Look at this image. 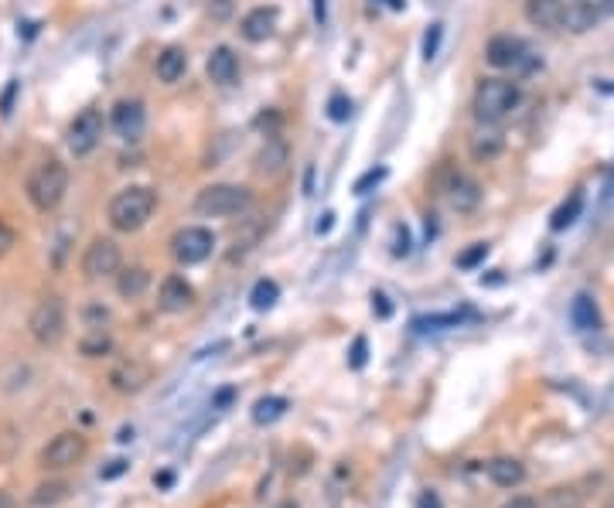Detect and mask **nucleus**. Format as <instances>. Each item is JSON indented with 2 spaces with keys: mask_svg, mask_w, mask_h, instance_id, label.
Masks as SVG:
<instances>
[{
  "mask_svg": "<svg viewBox=\"0 0 614 508\" xmlns=\"http://www.w3.org/2000/svg\"><path fill=\"white\" fill-rule=\"evenodd\" d=\"M154 208H157V191L151 185H127L110 198L106 219L117 232H136L151 222Z\"/></svg>",
  "mask_w": 614,
  "mask_h": 508,
  "instance_id": "nucleus-1",
  "label": "nucleus"
},
{
  "mask_svg": "<svg viewBox=\"0 0 614 508\" xmlns=\"http://www.w3.org/2000/svg\"><path fill=\"white\" fill-rule=\"evenodd\" d=\"M519 102H522V89L512 79H481L471 96V113L481 127H498L515 113Z\"/></svg>",
  "mask_w": 614,
  "mask_h": 508,
  "instance_id": "nucleus-2",
  "label": "nucleus"
},
{
  "mask_svg": "<svg viewBox=\"0 0 614 508\" xmlns=\"http://www.w3.org/2000/svg\"><path fill=\"white\" fill-rule=\"evenodd\" d=\"M253 205V191L246 185H232V181H219V185H208L195 195V212L202 219H229L239 215Z\"/></svg>",
  "mask_w": 614,
  "mask_h": 508,
  "instance_id": "nucleus-3",
  "label": "nucleus"
},
{
  "mask_svg": "<svg viewBox=\"0 0 614 508\" xmlns=\"http://www.w3.org/2000/svg\"><path fill=\"white\" fill-rule=\"evenodd\" d=\"M68 191V168L62 161H41L38 168L31 171V178H28V198L38 212H55L62 198H66Z\"/></svg>",
  "mask_w": 614,
  "mask_h": 508,
  "instance_id": "nucleus-4",
  "label": "nucleus"
},
{
  "mask_svg": "<svg viewBox=\"0 0 614 508\" xmlns=\"http://www.w3.org/2000/svg\"><path fill=\"white\" fill-rule=\"evenodd\" d=\"M28 331H31V338L38 345H58L62 335H66V304L58 301V297H45V301H38V307L31 311V318H28Z\"/></svg>",
  "mask_w": 614,
  "mask_h": 508,
  "instance_id": "nucleus-5",
  "label": "nucleus"
},
{
  "mask_svg": "<svg viewBox=\"0 0 614 508\" xmlns=\"http://www.w3.org/2000/svg\"><path fill=\"white\" fill-rule=\"evenodd\" d=\"M485 62L498 72H519V68H532V51L522 38L515 34H495L492 41L485 45Z\"/></svg>",
  "mask_w": 614,
  "mask_h": 508,
  "instance_id": "nucleus-6",
  "label": "nucleus"
},
{
  "mask_svg": "<svg viewBox=\"0 0 614 508\" xmlns=\"http://www.w3.org/2000/svg\"><path fill=\"white\" fill-rule=\"evenodd\" d=\"M102 127H106V119H102L100 109H96V106H85L83 113H75V119L68 123V130H66L68 151L75 153V157H89V153L100 147Z\"/></svg>",
  "mask_w": 614,
  "mask_h": 508,
  "instance_id": "nucleus-7",
  "label": "nucleus"
},
{
  "mask_svg": "<svg viewBox=\"0 0 614 508\" xmlns=\"http://www.w3.org/2000/svg\"><path fill=\"white\" fill-rule=\"evenodd\" d=\"M215 250V236H212V229H205V225H185V229H178L174 236H171V253L174 259L181 263V267H195V263H205L208 256Z\"/></svg>",
  "mask_w": 614,
  "mask_h": 508,
  "instance_id": "nucleus-8",
  "label": "nucleus"
},
{
  "mask_svg": "<svg viewBox=\"0 0 614 508\" xmlns=\"http://www.w3.org/2000/svg\"><path fill=\"white\" fill-rule=\"evenodd\" d=\"M119 267H123V256H119V246L113 239H92L83 253V273L85 280H110L117 276Z\"/></svg>",
  "mask_w": 614,
  "mask_h": 508,
  "instance_id": "nucleus-9",
  "label": "nucleus"
},
{
  "mask_svg": "<svg viewBox=\"0 0 614 508\" xmlns=\"http://www.w3.org/2000/svg\"><path fill=\"white\" fill-rule=\"evenodd\" d=\"M85 458V437L83 434H58V437H51L45 443V451H41V468H51V471H62V468H72V464H79Z\"/></svg>",
  "mask_w": 614,
  "mask_h": 508,
  "instance_id": "nucleus-10",
  "label": "nucleus"
},
{
  "mask_svg": "<svg viewBox=\"0 0 614 508\" xmlns=\"http://www.w3.org/2000/svg\"><path fill=\"white\" fill-rule=\"evenodd\" d=\"M110 127L113 134L123 140H140L144 127H147V109L140 100H117L110 109Z\"/></svg>",
  "mask_w": 614,
  "mask_h": 508,
  "instance_id": "nucleus-11",
  "label": "nucleus"
},
{
  "mask_svg": "<svg viewBox=\"0 0 614 508\" xmlns=\"http://www.w3.org/2000/svg\"><path fill=\"white\" fill-rule=\"evenodd\" d=\"M481 185H478L471 174H460L454 171L451 178H447V185H443V198L447 205L454 208V212H475L478 205H481Z\"/></svg>",
  "mask_w": 614,
  "mask_h": 508,
  "instance_id": "nucleus-12",
  "label": "nucleus"
},
{
  "mask_svg": "<svg viewBox=\"0 0 614 508\" xmlns=\"http://www.w3.org/2000/svg\"><path fill=\"white\" fill-rule=\"evenodd\" d=\"M157 304H161V311H168V314H185L188 307L195 304V290H191V284H188L185 276L171 273V276H164V280H161Z\"/></svg>",
  "mask_w": 614,
  "mask_h": 508,
  "instance_id": "nucleus-13",
  "label": "nucleus"
},
{
  "mask_svg": "<svg viewBox=\"0 0 614 508\" xmlns=\"http://www.w3.org/2000/svg\"><path fill=\"white\" fill-rule=\"evenodd\" d=\"M276 17H280V11H276V7L259 4V7H253V11H246V17L239 21V34H242L246 41L259 45V41L273 38V31H276Z\"/></svg>",
  "mask_w": 614,
  "mask_h": 508,
  "instance_id": "nucleus-14",
  "label": "nucleus"
},
{
  "mask_svg": "<svg viewBox=\"0 0 614 508\" xmlns=\"http://www.w3.org/2000/svg\"><path fill=\"white\" fill-rule=\"evenodd\" d=\"M205 72H208V79H212V83L232 85L239 79V58H236V51L229 48V45H219V48H212L208 62H205Z\"/></svg>",
  "mask_w": 614,
  "mask_h": 508,
  "instance_id": "nucleus-15",
  "label": "nucleus"
},
{
  "mask_svg": "<svg viewBox=\"0 0 614 508\" xmlns=\"http://www.w3.org/2000/svg\"><path fill=\"white\" fill-rule=\"evenodd\" d=\"M151 382V369L144 362H119L110 372V386L117 392H140Z\"/></svg>",
  "mask_w": 614,
  "mask_h": 508,
  "instance_id": "nucleus-16",
  "label": "nucleus"
},
{
  "mask_svg": "<svg viewBox=\"0 0 614 508\" xmlns=\"http://www.w3.org/2000/svg\"><path fill=\"white\" fill-rule=\"evenodd\" d=\"M563 11H566L563 0H526V21L532 28L557 31L563 24Z\"/></svg>",
  "mask_w": 614,
  "mask_h": 508,
  "instance_id": "nucleus-17",
  "label": "nucleus"
},
{
  "mask_svg": "<svg viewBox=\"0 0 614 508\" xmlns=\"http://www.w3.org/2000/svg\"><path fill=\"white\" fill-rule=\"evenodd\" d=\"M154 72H157V79H161L164 85H174L188 72V51L178 48V45H168V48L157 55Z\"/></svg>",
  "mask_w": 614,
  "mask_h": 508,
  "instance_id": "nucleus-18",
  "label": "nucleus"
},
{
  "mask_svg": "<svg viewBox=\"0 0 614 508\" xmlns=\"http://www.w3.org/2000/svg\"><path fill=\"white\" fill-rule=\"evenodd\" d=\"M570 324L583 331V335H591V331H601V311H597V301L591 293H577L574 301H570Z\"/></svg>",
  "mask_w": 614,
  "mask_h": 508,
  "instance_id": "nucleus-19",
  "label": "nucleus"
},
{
  "mask_svg": "<svg viewBox=\"0 0 614 508\" xmlns=\"http://www.w3.org/2000/svg\"><path fill=\"white\" fill-rule=\"evenodd\" d=\"M147 287H151V273H147V267H119L117 273V290L119 297H127V301H136V297H144L147 293Z\"/></svg>",
  "mask_w": 614,
  "mask_h": 508,
  "instance_id": "nucleus-20",
  "label": "nucleus"
},
{
  "mask_svg": "<svg viewBox=\"0 0 614 508\" xmlns=\"http://www.w3.org/2000/svg\"><path fill=\"white\" fill-rule=\"evenodd\" d=\"M488 477H492L498 488H515V485H522L526 468L515 458H495L488 460Z\"/></svg>",
  "mask_w": 614,
  "mask_h": 508,
  "instance_id": "nucleus-21",
  "label": "nucleus"
},
{
  "mask_svg": "<svg viewBox=\"0 0 614 508\" xmlns=\"http://www.w3.org/2000/svg\"><path fill=\"white\" fill-rule=\"evenodd\" d=\"M256 174H263V178H276L284 164H287V147L280 144V140H267V147L256 153Z\"/></svg>",
  "mask_w": 614,
  "mask_h": 508,
  "instance_id": "nucleus-22",
  "label": "nucleus"
},
{
  "mask_svg": "<svg viewBox=\"0 0 614 508\" xmlns=\"http://www.w3.org/2000/svg\"><path fill=\"white\" fill-rule=\"evenodd\" d=\"M502 147H505V136L498 134L495 127H485V130H478L471 136V157L475 161H492V157L502 153Z\"/></svg>",
  "mask_w": 614,
  "mask_h": 508,
  "instance_id": "nucleus-23",
  "label": "nucleus"
},
{
  "mask_svg": "<svg viewBox=\"0 0 614 508\" xmlns=\"http://www.w3.org/2000/svg\"><path fill=\"white\" fill-rule=\"evenodd\" d=\"M597 17H601V11H597V7L577 4V7H566V11H563V24H560V28H570L574 34H583V31H591V28H594Z\"/></svg>",
  "mask_w": 614,
  "mask_h": 508,
  "instance_id": "nucleus-24",
  "label": "nucleus"
},
{
  "mask_svg": "<svg viewBox=\"0 0 614 508\" xmlns=\"http://www.w3.org/2000/svg\"><path fill=\"white\" fill-rule=\"evenodd\" d=\"M580 212H583V191H570V198L553 212V219H549V225H553V232H563V229H570L574 222L580 219Z\"/></svg>",
  "mask_w": 614,
  "mask_h": 508,
  "instance_id": "nucleus-25",
  "label": "nucleus"
},
{
  "mask_svg": "<svg viewBox=\"0 0 614 508\" xmlns=\"http://www.w3.org/2000/svg\"><path fill=\"white\" fill-rule=\"evenodd\" d=\"M287 399L284 396H263V399H256V407H253V424H276L284 413H287Z\"/></svg>",
  "mask_w": 614,
  "mask_h": 508,
  "instance_id": "nucleus-26",
  "label": "nucleus"
},
{
  "mask_svg": "<svg viewBox=\"0 0 614 508\" xmlns=\"http://www.w3.org/2000/svg\"><path fill=\"white\" fill-rule=\"evenodd\" d=\"M276 301H280L276 280H256L253 290H250V307H253V311H270Z\"/></svg>",
  "mask_w": 614,
  "mask_h": 508,
  "instance_id": "nucleus-27",
  "label": "nucleus"
},
{
  "mask_svg": "<svg viewBox=\"0 0 614 508\" xmlns=\"http://www.w3.org/2000/svg\"><path fill=\"white\" fill-rule=\"evenodd\" d=\"M79 348H83L85 358H100V355H106V352L113 348V341H110V335H106L102 328H92V331H89V335L83 338V345H79Z\"/></svg>",
  "mask_w": 614,
  "mask_h": 508,
  "instance_id": "nucleus-28",
  "label": "nucleus"
},
{
  "mask_svg": "<svg viewBox=\"0 0 614 508\" xmlns=\"http://www.w3.org/2000/svg\"><path fill=\"white\" fill-rule=\"evenodd\" d=\"M68 495V485L66 481H48V485H38V492H34V505H55V502H62Z\"/></svg>",
  "mask_w": 614,
  "mask_h": 508,
  "instance_id": "nucleus-29",
  "label": "nucleus"
},
{
  "mask_svg": "<svg viewBox=\"0 0 614 508\" xmlns=\"http://www.w3.org/2000/svg\"><path fill=\"white\" fill-rule=\"evenodd\" d=\"M485 256H488V242H471L454 263H458V270H478L485 263Z\"/></svg>",
  "mask_w": 614,
  "mask_h": 508,
  "instance_id": "nucleus-30",
  "label": "nucleus"
},
{
  "mask_svg": "<svg viewBox=\"0 0 614 508\" xmlns=\"http://www.w3.org/2000/svg\"><path fill=\"white\" fill-rule=\"evenodd\" d=\"M352 117V100L345 96V92H335L331 100H328V119L331 123H348Z\"/></svg>",
  "mask_w": 614,
  "mask_h": 508,
  "instance_id": "nucleus-31",
  "label": "nucleus"
},
{
  "mask_svg": "<svg viewBox=\"0 0 614 508\" xmlns=\"http://www.w3.org/2000/svg\"><path fill=\"white\" fill-rule=\"evenodd\" d=\"M386 174H390V171L382 168V164H379V168H369L362 178H358L355 185H352V191H355V195H369L373 188H379L382 181H386Z\"/></svg>",
  "mask_w": 614,
  "mask_h": 508,
  "instance_id": "nucleus-32",
  "label": "nucleus"
},
{
  "mask_svg": "<svg viewBox=\"0 0 614 508\" xmlns=\"http://www.w3.org/2000/svg\"><path fill=\"white\" fill-rule=\"evenodd\" d=\"M441 38H443V24L437 21V24H430V31L424 34V62H434L437 58V48H441Z\"/></svg>",
  "mask_w": 614,
  "mask_h": 508,
  "instance_id": "nucleus-33",
  "label": "nucleus"
},
{
  "mask_svg": "<svg viewBox=\"0 0 614 508\" xmlns=\"http://www.w3.org/2000/svg\"><path fill=\"white\" fill-rule=\"evenodd\" d=\"M365 362H369V341L358 335V338L352 341V352H348V365H352V369H365Z\"/></svg>",
  "mask_w": 614,
  "mask_h": 508,
  "instance_id": "nucleus-34",
  "label": "nucleus"
},
{
  "mask_svg": "<svg viewBox=\"0 0 614 508\" xmlns=\"http://www.w3.org/2000/svg\"><path fill=\"white\" fill-rule=\"evenodd\" d=\"M417 328H458L460 324V314H434V318H420V321H413Z\"/></svg>",
  "mask_w": 614,
  "mask_h": 508,
  "instance_id": "nucleus-35",
  "label": "nucleus"
},
{
  "mask_svg": "<svg viewBox=\"0 0 614 508\" xmlns=\"http://www.w3.org/2000/svg\"><path fill=\"white\" fill-rule=\"evenodd\" d=\"M232 7H236V0H208V17L212 21H229Z\"/></svg>",
  "mask_w": 614,
  "mask_h": 508,
  "instance_id": "nucleus-36",
  "label": "nucleus"
},
{
  "mask_svg": "<svg viewBox=\"0 0 614 508\" xmlns=\"http://www.w3.org/2000/svg\"><path fill=\"white\" fill-rule=\"evenodd\" d=\"M14 246H17V232L7 225V222H0V256H7Z\"/></svg>",
  "mask_w": 614,
  "mask_h": 508,
  "instance_id": "nucleus-37",
  "label": "nucleus"
},
{
  "mask_svg": "<svg viewBox=\"0 0 614 508\" xmlns=\"http://www.w3.org/2000/svg\"><path fill=\"white\" fill-rule=\"evenodd\" d=\"M373 311H375V314H379V318H382V321H386V318H390V314H392L390 297H386L382 290H375V293H373Z\"/></svg>",
  "mask_w": 614,
  "mask_h": 508,
  "instance_id": "nucleus-38",
  "label": "nucleus"
},
{
  "mask_svg": "<svg viewBox=\"0 0 614 508\" xmlns=\"http://www.w3.org/2000/svg\"><path fill=\"white\" fill-rule=\"evenodd\" d=\"M127 468H130V464H127V460H123V458H117V460H110V464L102 468V471H100V477H102V481H113V477H119V475H123V471H127Z\"/></svg>",
  "mask_w": 614,
  "mask_h": 508,
  "instance_id": "nucleus-39",
  "label": "nucleus"
},
{
  "mask_svg": "<svg viewBox=\"0 0 614 508\" xmlns=\"http://www.w3.org/2000/svg\"><path fill=\"white\" fill-rule=\"evenodd\" d=\"M392 253H396V256H407L409 253V229H407V225H396V246H392Z\"/></svg>",
  "mask_w": 614,
  "mask_h": 508,
  "instance_id": "nucleus-40",
  "label": "nucleus"
},
{
  "mask_svg": "<svg viewBox=\"0 0 614 508\" xmlns=\"http://www.w3.org/2000/svg\"><path fill=\"white\" fill-rule=\"evenodd\" d=\"M417 508H441V498H437V492H420V498H417Z\"/></svg>",
  "mask_w": 614,
  "mask_h": 508,
  "instance_id": "nucleus-41",
  "label": "nucleus"
},
{
  "mask_svg": "<svg viewBox=\"0 0 614 508\" xmlns=\"http://www.w3.org/2000/svg\"><path fill=\"white\" fill-rule=\"evenodd\" d=\"M314 4V21L324 28V21H328V0H311Z\"/></svg>",
  "mask_w": 614,
  "mask_h": 508,
  "instance_id": "nucleus-42",
  "label": "nucleus"
},
{
  "mask_svg": "<svg viewBox=\"0 0 614 508\" xmlns=\"http://www.w3.org/2000/svg\"><path fill=\"white\" fill-rule=\"evenodd\" d=\"M232 396H236V390H222L219 396H215V403H212V407H215V409H222V407H225V403H232Z\"/></svg>",
  "mask_w": 614,
  "mask_h": 508,
  "instance_id": "nucleus-43",
  "label": "nucleus"
},
{
  "mask_svg": "<svg viewBox=\"0 0 614 508\" xmlns=\"http://www.w3.org/2000/svg\"><path fill=\"white\" fill-rule=\"evenodd\" d=\"M505 508H536V502H532V498H522V495H519V498H512V502H509Z\"/></svg>",
  "mask_w": 614,
  "mask_h": 508,
  "instance_id": "nucleus-44",
  "label": "nucleus"
},
{
  "mask_svg": "<svg viewBox=\"0 0 614 508\" xmlns=\"http://www.w3.org/2000/svg\"><path fill=\"white\" fill-rule=\"evenodd\" d=\"M154 485H157V488H171V485H174V475H168V471H164V475H154Z\"/></svg>",
  "mask_w": 614,
  "mask_h": 508,
  "instance_id": "nucleus-45",
  "label": "nucleus"
},
{
  "mask_svg": "<svg viewBox=\"0 0 614 508\" xmlns=\"http://www.w3.org/2000/svg\"><path fill=\"white\" fill-rule=\"evenodd\" d=\"M119 443H127V441H134V426H123V430H119V437H117Z\"/></svg>",
  "mask_w": 614,
  "mask_h": 508,
  "instance_id": "nucleus-46",
  "label": "nucleus"
},
{
  "mask_svg": "<svg viewBox=\"0 0 614 508\" xmlns=\"http://www.w3.org/2000/svg\"><path fill=\"white\" fill-rule=\"evenodd\" d=\"M601 14H614V0H601V7H597Z\"/></svg>",
  "mask_w": 614,
  "mask_h": 508,
  "instance_id": "nucleus-47",
  "label": "nucleus"
},
{
  "mask_svg": "<svg viewBox=\"0 0 614 508\" xmlns=\"http://www.w3.org/2000/svg\"><path fill=\"white\" fill-rule=\"evenodd\" d=\"M331 219H335V215L328 212V215H324V222H318V232H328V229H331Z\"/></svg>",
  "mask_w": 614,
  "mask_h": 508,
  "instance_id": "nucleus-48",
  "label": "nucleus"
},
{
  "mask_svg": "<svg viewBox=\"0 0 614 508\" xmlns=\"http://www.w3.org/2000/svg\"><path fill=\"white\" fill-rule=\"evenodd\" d=\"M392 11H407V0H386Z\"/></svg>",
  "mask_w": 614,
  "mask_h": 508,
  "instance_id": "nucleus-49",
  "label": "nucleus"
},
{
  "mask_svg": "<svg viewBox=\"0 0 614 508\" xmlns=\"http://www.w3.org/2000/svg\"><path fill=\"white\" fill-rule=\"evenodd\" d=\"M608 508H614V502H611V505H608Z\"/></svg>",
  "mask_w": 614,
  "mask_h": 508,
  "instance_id": "nucleus-50",
  "label": "nucleus"
}]
</instances>
